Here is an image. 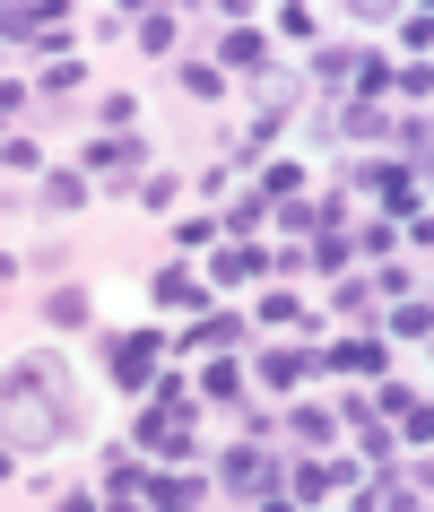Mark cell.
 <instances>
[{"instance_id":"1","label":"cell","mask_w":434,"mask_h":512,"mask_svg":"<svg viewBox=\"0 0 434 512\" xmlns=\"http://www.w3.org/2000/svg\"><path fill=\"white\" fill-rule=\"evenodd\" d=\"M70 434H79V391H70L61 356H27L0 374V443L9 452H53Z\"/></svg>"},{"instance_id":"2","label":"cell","mask_w":434,"mask_h":512,"mask_svg":"<svg viewBox=\"0 0 434 512\" xmlns=\"http://www.w3.org/2000/svg\"><path fill=\"white\" fill-rule=\"evenodd\" d=\"M191 382L165 374L157 382V408H139V452H165V460H191Z\"/></svg>"},{"instance_id":"3","label":"cell","mask_w":434,"mask_h":512,"mask_svg":"<svg viewBox=\"0 0 434 512\" xmlns=\"http://www.w3.org/2000/svg\"><path fill=\"white\" fill-rule=\"evenodd\" d=\"M217 478L235 486L244 504H278V495H287V478H278V469H270V460H261V452H252V443H235V452L217 460Z\"/></svg>"},{"instance_id":"4","label":"cell","mask_w":434,"mask_h":512,"mask_svg":"<svg viewBox=\"0 0 434 512\" xmlns=\"http://www.w3.org/2000/svg\"><path fill=\"white\" fill-rule=\"evenodd\" d=\"M157 356H165L157 330H122V339L105 348V365H113V382H122V391H139V382L157 374Z\"/></svg>"},{"instance_id":"5","label":"cell","mask_w":434,"mask_h":512,"mask_svg":"<svg viewBox=\"0 0 434 512\" xmlns=\"http://www.w3.org/2000/svg\"><path fill=\"white\" fill-rule=\"evenodd\" d=\"M287 495H304V504H330V495H348V469H339V460H296Z\"/></svg>"},{"instance_id":"6","label":"cell","mask_w":434,"mask_h":512,"mask_svg":"<svg viewBox=\"0 0 434 512\" xmlns=\"http://www.w3.org/2000/svg\"><path fill=\"white\" fill-rule=\"evenodd\" d=\"M365 191H382L391 217H417V174L408 165H365Z\"/></svg>"},{"instance_id":"7","label":"cell","mask_w":434,"mask_h":512,"mask_svg":"<svg viewBox=\"0 0 434 512\" xmlns=\"http://www.w3.org/2000/svg\"><path fill=\"white\" fill-rule=\"evenodd\" d=\"M313 365H330V374H374V365H382V348H374V339H330V348L313 356Z\"/></svg>"},{"instance_id":"8","label":"cell","mask_w":434,"mask_h":512,"mask_svg":"<svg viewBox=\"0 0 434 512\" xmlns=\"http://www.w3.org/2000/svg\"><path fill=\"white\" fill-rule=\"evenodd\" d=\"M209 270L226 278V287H252V278L270 270V252H252V243H226V252H217V261H209Z\"/></svg>"},{"instance_id":"9","label":"cell","mask_w":434,"mask_h":512,"mask_svg":"<svg viewBox=\"0 0 434 512\" xmlns=\"http://www.w3.org/2000/svg\"><path fill=\"white\" fill-rule=\"evenodd\" d=\"M304 374H313V356H304V348H270V356H261V382H270V391H296Z\"/></svg>"},{"instance_id":"10","label":"cell","mask_w":434,"mask_h":512,"mask_svg":"<svg viewBox=\"0 0 434 512\" xmlns=\"http://www.w3.org/2000/svg\"><path fill=\"white\" fill-rule=\"evenodd\" d=\"M235 339H244V322H235V313H200V322L183 330V348H235Z\"/></svg>"},{"instance_id":"11","label":"cell","mask_w":434,"mask_h":512,"mask_svg":"<svg viewBox=\"0 0 434 512\" xmlns=\"http://www.w3.org/2000/svg\"><path fill=\"white\" fill-rule=\"evenodd\" d=\"M148 504H209V478H139Z\"/></svg>"},{"instance_id":"12","label":"cell","mask_w":434,"mask_h":512,"mask_svg":"<svg viewBox=\"0 0 434 512\" xmlns=\"http://www.w3.org/2000/svg\"><path fill=\"white\" fill-rule=\"evenodd\" d=\"M217 53H226V70H261V61H270V44H261L252 27H235L226 44H217Z\"/></svg>"},{"instance_id":"13","label":"cell","mask_w":434,"mask_h":512,"mask_svg":"<svg viewBox=\"0 0 434 512\" xmlns=\"http://www.w3.org/2000/svg\"><path fill=\"white\" fill-rule=\"evenodd\" d=\"M131 157H139V139H131V131H105L96 148H87V165H105V174H122Z\"/></svg>"},{"instance_id":"14","label":"cell","mask_w":434,"mask_h":512,"mask_svg":"<svg viewBox=\"0 0 434 512\" xmlns=\"http://www.w3.org/2000/svg\"><path fill=\"white\" fill-rule=\"evenodd\" d=\"M157 304L191 313V304H200V278H191V270H157Z\"/></svg>"},{"instance_id":"15","label":"cell","mask_w":434,"mask_h":512,"mask_svg":"<svg viewBox=\"0 0 434 512\" xmlns=\"http://www.w3.org/2000/svg\"><path fill=\"white\" fill-rule=\"evenodd\" d=\"M304 191V174L296 165H270V174H261V191H252V200H261V209H278V200H296Z\"/></svg>"},{"instance_id":"16","label":"cell","mask_w":434,"mask_h":512,"mask_svg":"<svg viewBox=\"0 0 434 512\" xmlns=\"http://www.w3.org/2000/svg\"><path fill=\"white\" fill-rule=\"evenodd\" d=\"M426 330H434L426 296H400V313H391V339H426Z\"/></svg>"},{"instance_id":"17","label":"cell","mask_w":434,"mask_h":512,"mask_svg":"<svg viewBox=\"0 0 434 512\" xmlns=\"http://www.w3.org/2000/svg\"><path fill=\"white\" fill-rule=\"evenodd\" d=\"M261 322L270 330H304V304L287 296V287H270V296H261Z\"/></svg>"},{"instance_id":"18","label":"cell","mask_w":434,"mask_h":512,"mask_svg":"<svg viewBox=\"0 0 434 512\" xmlns=\"http://www.w3.org/2000/svg\"><path fill=\"white\" fill-rule=\"evenodd\" d=\"M139 478H148V469H139L131 452H113V478H105V495H113V504H131V495H139Z\"/></svg>"},{"instance_id":"19","label":"cell","mask_w":434,"mask_h":512,"mask_svg":"<svg viewBox=\"0 0 434 512\" xmlns=\"http://www.w3.org/2000/svg\"><path fill=\"white\" fill-rule=\"evenodd\" d=\"M235 391H244V374H235V365H209V374H200V400H235Z\"/></svg>"},{"instance_id":"20","label":"cell","mask_w":434,"mask_h":512,"mask_svg":"<svg viewBox=\"0 0 434 512\" xmlns=\"http://www.w3.org/2000/svg\"><path fill=\"white\" fill-rule=\"evenodd\" d=\"M44 200H53V209H79L87 183H79V174H44Z\"/></svg>"},{"instance_id":"21","label":"cell","mask_w":434,"mask_h":512,"mask_svg":"<svg viewBox=\"0 0 434 512\" xmlns=\"http://www.w3.org/2000/svg\"><path fill=\"white\" fill-rule=\"evenodd\" d=\"M165 44H174V18H165V9H157V18H139V53H165Z\"/></svg>"},{"instance_id":"22","label":"cell","mask_w":434,"mask_h":512,"mask_svg":"<svg viewBox=\"0 0 434 512\" xmlns=\"http://www.w3.org/2000/svg\"><path fill=\"white\" fill-rule=\"evenodd\" d=\"M400 426H408V443L426 452V434H434V408H426V400H408V408H400Z\"/></svg>"},{"instance_id":"23","label":"cell","mask_w":434,"mask_h":512,"mask_svg":"<svg viewBox=\"0 0 434 512\" xmlns=\"http://www.w3.org/2000/svg\"><path fill=\"white\" fill-rule=\"evenodd\" d=\"M131 200H139V209H174V183H165V174H148V183H131Z\"/></svg>"},{"instance_id":"24","label":"cell","mask_w":434,"mask_h":512,"mask_svg":"<svg viewBox=\"0 0 434 512\" xmlns=\"http://www.w3.org/2000/svg\"><path fill=\"white\" fill-rule=\"evenodd\" d=\"M339 131H348V139H374L382 113H374V105H348V113H339Z\"/></svg>"},{"instance_id":"25","label":"cell","mask_w":434,"mask_h":512,"mask_svg":"<svg viewBox=\"0 0 434 512\" xmlns=\"http://www.w3.org/2000/svg\"><path fill=\"white\" fill-rule=\"evenodd\" d=\"M53 322H61V330L87 322V296H79V287H61V296H53Z\"/></svg>"},{"instance_id":"26","label":"cell","mask_w":434,"mask_h":512,"mask_svg":"<svg viewBox=\"0 0 434 512\" xmlns=\"http://www.w3.org/2000/svg\"><path fill=\"white\" fill-rule=\"evenodd\" d=\"M313 261H322V270H348V235H339V226H322V252H313Z\"/></svg>"},{"instance_id":"27","label":"cell","mask_w":434,"mask_h":512,"mask_svg":"<svg viewBox=\"0 0 434 512\" xmlns=\"http://www.w3.org/2000/svg\"><path fill=\"white\" fill-rule=\"evenodd\" d=\"M79 79H87L79 61H53V70H44V96H70V87H79Z\"/></svg>"},{"instance_id":"28","label":"cell","mask_w":434,"mask_h":512,"mask_svg":"<svg viewBox=\"0 0 434 512\" xmlns=\"http://www.w3.org/2000/svg\"><path fill=\"white\" fill-rule=\"evenodd\" d=\"M287 426H296L304 443H322V434H330V408H296V417H287Z\"/></svg>"},{"instance_id":"29","label":"cell","mask_w":434,"mask_h":512,"mask_svg":"<svg viewBox=\"0 0 434 512\" xmlns=\"http://www.w3.org/2000/svg\"><path fill=\"white\" fill-rule=\"evenodd\" d=\"M9 469H18V452H9V443H0V478H9Z\"/></svg>"}]
</instances>
